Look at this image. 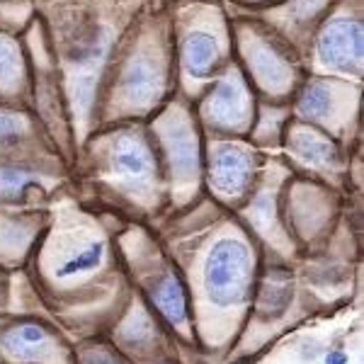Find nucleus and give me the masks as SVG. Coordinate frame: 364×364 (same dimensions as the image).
I'll use <instances>...</instances> for the list:
<instances>
[{"mask_svg":"<svg viewBox=\"0 0 364 364\" xmlns=\"http://www.w3.org/2000/svg\"><path fill=\"white\" fill-rule=\"evenodd\" d=\"M291 301V279L282 277V272L269 274L260 289V314L267 318H277Z\"/></svg>","mask_w":364,"mask_h":364,"instance_id":"nucleus-13","label":"nucleus"},{"mask_svg":"<svg viewBox=\"0 0 364 364\" xmlns=\"http://www.w3.org/2000/svg\"><path fill=\"white\" fill-rule=\"evenodd\" d=\"M102 255H105V245L100 243V240H95V243L85 245L83 250L66 257V260L56 267V277L66 279V277H75V274L90 272V269H95L100 262H102Z\"/></svg>","mask_w":364,"mask_h":364,"instance_id":"nucleus-14","label":"nucleus"},{"mask_svg":"<svg viewBox=\"0 0 364 364\" xmlns=\"http://www.w3.org/2000/svg\"><path fill=\"white\" fill-rule=\"evenodd\" d=\"M323 362H326V364H348L350 362V355L345 350H331Z\"/></svg>","mask_w":364,"mask_h":364,"instance_id":"nucleus-19","label":"nucleus"},{"mask_svg":"<svg viewBox=\"0 0 364 364\" xmlns=\"http://www.w3.org/2000/svg\"><path fill=\"white\" fill-rule=\"evenodd\" d=\"M299 112L309 119H328V114L333 112V92L331 85L326 83H314L306 87V92L301 95V102H299Z\"/></svg>","mask_w":364,"mask_h":364,"instance_id":"nucleus-15","label":"nucleus"},{"mask_svg":"<svg viewBox=\"0 0 364 364\" xmlns=\"http://www.w3.org/2000/svg\"><path fill=\"white\" fill-rule=\"evenodd\" d=\"M318 58L328 68L360 70L362 66V27L355 20H336L326 27L318 42Z\"/></svg>","mask_w":364,"mask_h":364,"instance_id":"nucleus-2","label":"nucleus"},{"mask_svg":"<svg viewBox=\"0 0 364 364\" xmlns=\"http://www.w3.org/2000/svg\"><path fill=\"white\" fill-rule=\"evenodd\" d=\"M166 141H168V154H170V163H173L175 173H178L182 180L192 178L199 168L197 141L192 136V132L182 124H175L173 129H168Z\"/></svg>","mask_w":364,"mask_h":364,"instance_id":"nucleus-9","label":"nucleus"},{"mask_svg":"<svg viewBox=\"0 0 364 364\" xmlns=\"http://www.w3.org/2000/svg\"><path fill=\"white\" fill-rule=\"evenodd\" d=\"M17 75H20V56L8 39L0 37V87L15 83Z\"/></svg>","mask_w":364,"mask_h":364,"instance_id":"nucleus-17","label":"nucleus"},{"mask_svg":"<svg viewBox=\"0 0 364 364\" xmlns=\"http://www.w3.org/2000/svg\"><path fill=\"white\" fill-rule=\"evenodd\" d=\"M29 182H32V173H27V170L3 168L0 170V199H5V202L20 199Z\"/></svg>","mask_w":364,"mask_h":364,"instance_id":"nucleus-16","label":"nucleus"},{"mask_svg":"<svg viewBox=\"0 0 364 364\" xmlns=\"http://www.w3.org/2000/svg\"><path fill=\"white\" fill-rule=\"evenodd\" d=\"M25 132V122L17 114L0 112V146L3 144H15L17 139Z\"/></svg>","mask_w":364,"mask_h":364,"instance_id":"nucleus-18","label":"nucleus"},{"mask_svg":"<svg viewBox=\"0 0 364 364\" xmlns=\"http://www.w3.org/2000/svg\"><path fill=\"white\" fill-rule=\"evenodd\" d=\"M250 63L252 70L257 73L260 83L267 85V90H284L291 80V70L287 66V61L277 51L265 42H252L250 46Z\"/></svg>","mask_w":364,"mask_h":364,"instance_id":"nucleus-8","label":"nucleus"},{"mask_svg":"<svg viewBox=\"0 0 364 364\" xmlns=\"http://www.w3.org/2000/svg\"><path fill=\"white\" fill-rule=\"evenodd\" d=\"M46 340H49L46 338V331L39 323H20V326H13L3 336V348L13 357L32 360V357L44 352Z\"/></svg>","mask_w":364,"mask_h":364,"instance_id":"nucleus-10","label":"nucleus"},{"mask_svg":"<svg viewBox=\"0 0 364 364\" xmlns=\"http://www.w3.org/2000/svg\"><path fill=\"white\" fill-rule=\"evenodd\" d=\"M112 170L132 190H149L154 182V158L136 134H127L112 149Z\"/></svg>","mask_w":364,"mask_h":364,"instance_id":"nucleus-3","label":"nucleus"},{"mask_svg":"<svg viewBox=\"0 0 364 364\" xmlns=\"http://www.w3.org/2000/svg\"><path fill=\"white\" fill-rule=\"evenodd\" d=\"M151 296H154L156 306L161 309V314L166 316L170 323H182L187 316V306H185V294H182V287L178 279L173 277H161L158 284L151 289Z\"/></svg>","mask_w":364,"mask_h":364,"instance_id":"nucleus-12","label":"nucleus"},{"mask_svg":"<svg viewBox=\"0 0 364 364\" xmlns=\"http://www.w3.org/2000/svg\"><path fill=\"white\" fill-rule=\"evenodd\" d=\"M248 95L238 75H231L207 100V119L221 129H243L248 124Z\"/></svg>","mask_w":364,"mask_h":364,"instance_id":"nucleus-5","label":"nucleus"},{"mask_svg":"<svg viewBox=\"0 0 364 364\" xmlns=\"http://www.w3.org/2000/svg\"><path fill=\"white\" fill-rule=\"evenodd\" d=\"M291 149L294 154L306 163H314V166H336L338 156H336V149H333L331 141L321 139L318 134L314 132H296L291 136Z\"/></svg>","mask_w":364,"mask_h":364,"instance_id":"nucleus-11","label":"nucleus"},{"mask_svg":"<svg viewBox=\"0 0 364 364\" xmlns=\"http://www.w3.org/2000/svg\"><path fill=\"white\" fill-rule=\"evenodd\" d=\"M182 58H185V68L192 78H207L219 66V44L209 32H192L185 39V49H182Z\"/></svg>","mask_w":364,"mask_h":364,"instance_id":"nucleus-7","label":"nucleus"},{"mask_svg":"<svg viewBox=\"0 0 364 364\" xmlns=\"http://www.w3.org/2000/svg\"><path fill=\"white\" fill-rule=\"evenodd\" d=\"M211 185L224 195H240L252 180V156L233 144L219 146L211 154Z\"/></svg>","mask_w":364,"mask_h":364,"instance_id":"nucleus-4","label":"nucleus"},{"mask_svg":"<svg viewBox=\"0 0 364 364\" xmlns=\"http://www.w3.org/2000/svg\"><path fill=\"white\" fill-rule=\"evenodd\" d=\"M250 252L236 238H221L209 250L204 262L207 294L219 306H233L248 296L250 287Z\"/></svg>","mask_w":364,"mask_h":364,"instance_id":"nucleus-1","label":"nucleus"},{"mask_svg":"<svg viewBox=\"0 0 364 364\" xmlns=\"http://www.w3.org/2000/svg\"><path fill=\"white\" fill-rule=\"evenodd\" d=\"M161 85V70L151 56L141 54L124 73V100L132 105H149Z\"/></svg>","mask_w":364,"mask_h":364,"instance_id":"nucleus-6","label":"nucleus"}]
</instances>
